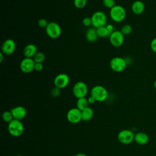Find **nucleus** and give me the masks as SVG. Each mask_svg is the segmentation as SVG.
<instances>
[{
    "instance_id": "29",
    "label": "nucleus",
    "mask_w": 156,
    "mask_h": 156,
    "mask_svg": "<svg viewBox=\"0 0 156 156\" xmlns=\"http://www.w3.org/2000/svg\"><path fill=\"white\" fill-rule=\"evenodd\" d=\"M82 24L85 27H88L92 24L91 19L89 17H85L82 20Z\"/></svg>"
},
{
    "instance_id": "31",
    "label": "nucleus",
    "mask_w": 156,
    "mask_h": 156,
    "mask_svg": "<svg viewBox=\"0 0 156 156\" xmlns=\"http://www.w3.org/2000/svg\"><path fill=\"white\" fill-rule=\"evenodd\" d=\"M151 50L156 54V37L153 38L151 42Z\"/></svg>"
},
{
    "instance_id": "30",
    "label": "nucleus",
    "mask_w": 156,
    "mask_h": 156,
    "mask_svg": "<svg viewBox=\"0 0 156 156\" xmlns=\"http://www.w3.org/2000/svg\"><path fill=\"white\" fill-rule=\"evenodd\" d=\"M43 68L44 66L43 63H35L34 70H35L36 71H41L43 69Z\"/></svg>"
},
{
    "instance_id": "18",
    "label": "nucleus",
    "mask_w": 156,
    "mask_h": 156,
    "mask_svg": "<svg viewBox=\"0 0 156 156\" xmlns=\"http://www.w3.org/2000/svg\"><path fill=\"white\" fill-rule=\"evenodd\" d=\"M99 38L96 29L94 27H91L87 30L85 33V38L87 41L90 43H94L97 41L98 38Z\"/></svg>"
},
{
    "instance_id": "33",
    "label": "nucleus",
    "mask_w": 156,
    "mask_h": 156,
    "mask_svg": "<svg viewBox=\"0 0 156 156\" xmlns=\"http://www.w3.org/2000/svg\"><path fill=\"white\" fill-rule=\"evenodd\" d=\"M87 99H88V102L89 104H94L95 102H96V99L93 97H92L91 96H89Z\"/></svg>"
},
{
    "instance_id": "3",
    "label": "nucleus",
    "mask_w": 156,
    "mask_h": 156,
    "mask_svg": "<svg viewBox=\"0 0 156 156\" xmlns=\"http://www.w3.org/2000/svg\"><path fill=\"white\" fill-rule=\"evenodd\" d=\"M91 23L93 27L97 29L100 27L105 26L107 22V17L106 14L102 11L95 12L91 16Z\"/></svg>"
},
{
    "instance_id": "36",
    "label": "nucleus",
    "mask_w": 156,
    "mask_h": 156,
    "mask_svg": "<svg viewBox=\"0 0 156 156\" xmlns=\"http://www.w3.org/2000/svg\"><path fill=\"white\" fill-rule=\"evenodd\" d=\"M75 156H87V155L83 153H78Z\"/></svg>"
},
{
    "instance_id": "34",
    "label": "nucleus",
    "mask_w": 156,
    "mask_h": 156,
    "mask_svg": "<svg viewBox=\"0 0 156 156\" xmlns=\"http://www.w3.org/2000/svg\"><path fill=\"white\" fill-rule=\"evenodd\" d=\"M125 60H126V62L127 65H130V64L131 63V62H132V60H131L130 58H129V57H126V58H125Z\"/></svg>"
},
{
    "instance_id": "2",
    "label": "nucleus",
    "mask_w": 156,
    "mask_h": 156,
    "mask_svg": "<svg viewBox=\"0 0 156 156\" xmlns=\"http://www.w3.org/2000/svg\"><path fill=\"white\" fill-rule=\"evenodd\" d=\"M90 96L93 97L98 102H103L108 97V91L103 86L98 85L91 89Z\"/></svg>"
},
{
    "instance_id": "22",
    "label": "nucleus",
    "mask_w": 156,
    "mask_h": 156,
    "mask_svg": "<svg viewBox=\"0 0 156 156\" xmlns=\"http://www.w3.org/2000/svg\"><path fill=\"white\" fill-rule=\"evenodd\" d=\"M2 119L4 122H7L8 124L12 120L14 119L13 116L11 113L10 111H5L3 112L2 115Z\"/></svg>"
},
{
    "instance_id": "8",
    "label": "nucleus",
    "mask_w": 156,
    "mask_h": 156,
    "mask_svg": "<svg viewBox=\"0 0 156 156\" xmlns=\"http://www.w3.org/2000/svg\"><path fill=\"white\" fill-rule=\"evenodd\" d=\"M135 134L129 129H124L121 130L118 134V141L123 144H129L134 140Z\"/></svg>"
},
{
    "instance_id": "13",
    "label": "nucleus",
    "mask_w": 156,
    "mask_h": 156,
    "mask_svg": "<svg viewBox=\"0 0 156 156\" xmlns=\"http://www.w3.org/2000/svg\"><path fill=\"white\" fill-rule=\"evenodd\" d=\"M16 49L15 41L10 38L5 40L1 46V52L6 55L12 54Z\"/></svg>"
},
{
    "instance_id": "11",
    "label": "nucleus",
    "mask_w": 156,
    "mask_h": 156,
    "mask_svg": "<svg viewBox=\"0 0 156 156\" xmlns=\"http://www.w3.org/2000/svg\"><path fill=\"white\" fill-rule=\"evenodd\" d=\"M35 62L32 58L24 57L20 62V68L23 73H30L34 70Z\"/></svg>"
},
{
    "instance_id": "1",
    "label": "nucleus",
    "mask_w": 156,
    "mask_h": 156,
    "mask_svg": "<svg viewBox=\"0 0 156 156\" xmlns=\"http://www.w3.org/2000/svg\"><path fill=\"white\" fill-rule=\"evenodd\" d=\"M109 15L113 21L120 23L125 19L126 16V11L122 5H115L110 9Z\"/></svg>"
},
{
    "instance_id": "23",
    "label": "nucleus",
    "mask_w": 156,
    "mask_h": 156,
    "mask_svg": "<svg viewBox=\"0 0 156 156\" xmlns=\"http://www.w3.org/2000/svg\"><path fill=\"white\" fill-rule=\"evenodd\" d=\"M35 63H43L45 59V55L41 51H38L33 57Z\"/></svg>"
},
{
    "instance_id": "17",
    "label": "nucleus",
    "mask_w": 156,
    "mask_h": 156,
    "mask_svg": "<svg viewBox=\"0 0 156 156\" xmlns=\"http://www.w3.org/2000/svg\"><path fill=\"white\" fill-rule=\"evenodd\" d=\"M149 140V136L143 132H139L135 134L134 141L140 145L146 144Z\"/></svg>"
},
{
    "instance_id": "4",
    "label": "nucleus",
    "mask_w": 156,
    "mask_h": 156,
    "mask_svg": "<svg viewBox=\"0 0 156 156\" xmlns=\"http://www.w3.org/2000/svg\"><path fill=\"white\" fill-rule=\"evenodd\" d=\"M8 132L13 136H21L24 130L23 124L20 120L13 119L8 124Z\"/></svg>"
},
{
    "instance_id": "12",
    "label": "nucleus",
    "mask_w": 156,
    "mask_h": 156,
    "mask_svg": "<svg viewBox=\"0 0 156 156\" xmlns=\"http://www.w3.org/2000/svg\"><path fill=\"white\" fill-rule=\"evenodd\" d=\"M69 83V76L65 73H60L57 74L54 80L55 87L63 89L66 87Z\"/></svg>"
},
{
    "instance_id": "35",
    "label": "nucleus",
    "mask_w": 156,
    "mask_h": 156,
    "mask_svg": "<svg viewBox=\"0 0 156 156\" xmlns=\"http://www.w3.org/2000/svg\"><path fill=\"white\" fill-rule=\"evenodd\" d=\"M5 55L2 52H1V53H0V62H2V61H3V59H4V56Z\"/></svg>"
},
{
    "instance_id": "16",
    "label": "nucleus",
    "mask_w": 156,
    "mask_h": 156,
    "mask_svg": "<svg viewBox=\"0 0 156 156\" xmlns=\"http://www.w3.org/2000/svg\"><path fill=\"white\" fill-rule=\"evenodd\" d=\"M38 52L37 46L32 43L27 44L23 49V55L25 57L32 58Z\"/></svg>"
},
{
    "instance_id": "15",
    "label": "nucleus",
    "mask_w": 156,
    "mask_h": 156,
    "mask_svg": "<svg viewBox=\"0 0 156 156\" xmlns=\"http://www.w3.org/2000/svg\"><path fill=\"white\" fill-rule=\"evenodd\" d=\"M145 9V5L144 3L140 0L135 1L131 5V10L132 12L136 15L142 14Z\"/></svg>"
},
{
    "instance_id": "14",
    "label": "nucleus",
    "mask_w": 156,
    "mask_h": 156,
    "mask_svg": "<svg viewBox=\"0 0 156 156\" xmlns=\"http://www.w3.org/2000/svg\"><path fill=\"white\" fill-rule=\"evenodd\" d=\"M10 112L13 116L14 119L20 121L26 117L27 113L26 108L21 105L16 106L12 108Z\"/></svg>"
},
{
    "instance_id": "24",
    "label": "nucleus",
    "mask_w": 156,
    "mask_h": 156,
    "mask_svg": "<svg viewBox=\"0 0 156 156\" xmlns=\"http://www.w3.org/2000/svg\"><path fill=\"white\" fill-rule=\"evenodd\" d=\"M120 31L124 35H128L132 32V27L130 24H124L122 26Z\"/></svg>"
},
{
    "instance_id": "10",
    "label": "nucleus",
    "mask_w": 156,
    "mask_h": 156,
    "mask_svg": "<svg viewBox=\"0 0 156 156\" xmlns=\"http://www.w3.org/2000/svg\"><path fill=\"white\" fill-rule=\"evenodd\" d=\"M66 118L70 123L74 124H77L82 121V111L77 107L72 108L67 112Z\"/></svg>"
},
{
    "instance_id": "9",
    "label": "nucleus",
    "mask_w": 156,
    "mask_h": 156,
    "mask_svg": "<svg viewBox=\"0 0 156 156\" xmlns=\"http://www.w3.org/2000/svg\"><path fill=\"white\" fill-rule=\"evenodd\" d=\"M109 41L113 46L120 47L124 41V35L120 30H114L109 36Z\"/></svg>"
},
{
    "instance_id": "7",
    "label": "nucleus",
    "mask_w": 156,
    "mask_h": 156,
    "mask_svg": "<svg viewBox=\"0 0 156 156\" xmlns=\"http://www.w3.org/2000/svg\"><path fill=\"white\" fill-rule=\"evenodd\" d=\"M73 95L77 99L85 98L88 93V87L83 81L77 82L73 87Z\"/></svg>"
},
{
    "instance_id": "32",
    "label": "nucleus",
    "mask_w": 156,
    "mask_h": 156,
    "mask_svg": "<svg viewBox=\"0 0 156 156\" xmlns=\"http://www.w3.org/2000/svg\"><path fill=\"white\" fill-rule=\"evenodd\" d=\"M106 28L107 29L108 31L111 34L115 30H114V27L113 26L112 24H107L106 26H105Z\"/></svg>"
},
{
    "instance_id": "37",
    "label": "nucleus",
    "mask_w": 156,
    "mask_h": 156,
    "mask_svg": "<svg viewBox=\"0 0 156 156\" xmlns=\"http://www.w3.org/2000/svg\"><path fill=\"white\" fill-rule=\"evenodd\" d=\"M153 86H154V88L155 89H156V80L154 82V84H153Z\"/></svg>"
},
{
    "instance_id": "19",
    "label": "nucleus",
    "mask_w": 156,
    "mask_h": 156,
    "mask_svg": "<svg viewBox=\"0 0 156 156\" xmlns=\"http://www.w3.org/2000/svg\"><path fill=\"white\" fill-rule=\"evenodd\" d=\"M93 110L90 107H88L85 109L83 110L82 111V121H88L90 119H92L93 116Z\"/></svg>"
},
{
    "instance_id": "6",
    "label": "nucleus",
    "mask_w": 156,
    "mask_h": 156,
    "mask_svg": "<svg viewBox=\"0 0 156 156\" xmlns=\"http://www.w3.org/2000/svg\"><path fill=\"white\" fill-rule=\"evenodd\" d=\"M47 35L52 38L56 39L58 38L62 33V29L60 25L55 22H49L45 29Z\"/></svg>"
},
{
    "instance_id": "25",
    "label": "nucleus",
    "mask_w": 156,
    "mask_h": 156,
    "mask_svg": "<svg viewBox=\"0 0 156 156\" xmlns=\"http://www.w3.org/2000/svg\"><path fill=\"white\" fill-rule=\"evenodd\" d=\"M87 0H74L73 3L74 6L79 9L84 8L87 5Z\"/></svg>"
},
{
    "instance_id": "38",
    "label": "nucleus",
    "mask_w": 156,
    "mask_h": 156,
    "mask_svg": "<svg viewBox=\"0 0 156 156\" xmlns=\"http://www.w3.org/2000/svg\"><path fill=\"white\" fill-rule=\"evenodd\" d=\"M16 156H23V155H16Z\"/></svg>"
},
{
    "instance_id": "27",
    "label": "nucleus",
    "mask_w": 156,
    "mask_h": 156,
    "mask_svg": "<svg viewBox=\"0 0 156 156\" xmlns=\"http://www.w3.org/2000/svg\"><path fill=\"white\" fill-rule=\"evenodd\" d=\"M48 23H49L48 22V21L46 19H44V18H40L37 21V24H38V26L40 28H44V29H46V27H47Z\"/></svg>"
},
{
    "instance_id": "39",
    "label": "nucleus",
    "mask_w": 156,
    "mask_h": 156,
    "mask_svg": "<svg viewBox=\"0 0 156 156\" xmlns=\"http://www.w3.org/2000/svg\"><path fill=\"white\" fill-rule=\"evenodd\" d=\"M9 156H11V155H9Z\"/></svg>"
},
{
    "instance_id": "20",
    "label": "nucleus",
    "mask_w": 156,
    "mask_h": 156,
    "mask_svg": "<svg viewBox=\"0 0 156 156\" xmlns=\"http://www.w3.org/2000/svg\"><path fill=\"white\" fill-rule=\"evenodd\" d=\"M88 99L86 98H79L76 102V107L80 111H82L88 107Z\"/></svg>"
},
{
    "instance_id": "28",
    "label": "nucleus",
    "mask_w": 156,
    "mask_h": 156,
    "mask_svg": "<svg viewBox=\"0 0 156 156\" xmlns=\"http://www.w3.org/2000/svg\"><path fill=\"white\" fill-rule=\"evenodd\" d=\"M60 89L55 87L53 88L51 91V94L54 98H57L60 95Z\"/></svg>"
},
{
    "instance_id": "26",
    "label": "nucleus",
    "mask_w": 156,
    "mask_h": 156,
    "mask_svg": "<svg viewBox=\"0 0 156 156\" xmlns=\"http://www.w3.org/2000/svg\"><path fill=\"white\" fill-rule=\"evenodd\" d=\"M102 3L104 5L107 9H112L113 6L115 5V0H102Z\"/></svg>"
},
{
    "instance_id": "5",
    "label": "nucleus",
    "mask_w": 156,
    "mask_h": 156,
    "mask_svg": "<svg viewBox=\"0 0 156 156\" xmlns=\"http://www.w3.org/2000/svg\"><path fill=\"white\" fill-rule=\"evenodd\" d=\"M127 66L125 58L121 57H115L110 61V68L115 73L122 72Z\"/></svg>"
},
{
    "instance_id": "21",
    "label": "nucleus",
    "mask_w": 156,
    "mask_h": 156,
    "mask_svg": "<svg viewBox=\"0 0 156 156\" xmlns=\"http://www.w3.org/2000/svg\"><path fill=\"white\" fill-rule=\"evenodd\" d=\"M96 32L98 34V35L99 38H106L107 37H109L110 33L108 31L107 29L105 26L100 27L96 29Z\"/></svg>"
}]
</instances>
